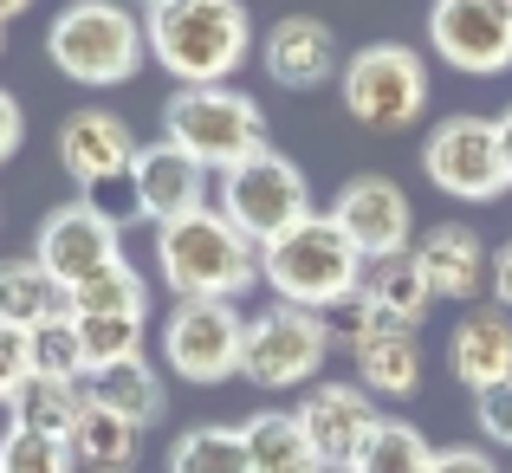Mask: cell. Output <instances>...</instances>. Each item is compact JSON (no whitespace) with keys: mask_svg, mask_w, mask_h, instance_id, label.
<instances>
[{"mask_svg":"<svg viewBox=\"0 0 512 473\" xmlns=\"http://www.w3.org/2000/svg\"><path fill=\"white\" fill-rule=\"evenodd\" d=\"M428 46L467 78L512 72V0H435Z\"/></svg>","mask_w":512,"mask_h":473,"instance_id":"obj_12","label":"cell"},{"mask_svg":"<svg viewBox=\"0 0 512 473\" xmlns=\"http://www.w3.org/2000/svg\"><path fill=\"white\" fill-rule=\"evenodd\" d=\"M85 396L104 402V409H117L124 422H137V428H156V422H163V409H169V389H163V376H156L150 357H124V363L91 370L85 376Z\"/></svg>","mask_w":512,"mask_h":473,"instance_id":"obj_22","label":"cell"},{"mask_svg":"<svg viewBox=\"0 0 512 473\" xmlns=\"http://www.w3.org/2000/svg\"><path fill=\"white\" fill-rule=\"evenodd\" d=\"M344 111L350 124L376 130V137H396V130H415V117L428 111V65L415 46H363L344 59L338 72Z\"/></svg>","mask_w":512,"mask_h":473,"instance_id":"obj_6","label":"cell"},{"mask_svg":"<svg viewBox=\"0 0 512 473\" xmlns=\"http://www.w3.org/2000/svg\"><path fill=\"white\" fill-rule=\"evenodd\" d=\"M422 175L454 201H500L506 195V156H500V124L493 117H441L422 143Z\"/></svg>","mask_w":512,"mask_h":473,"instance_id":"obj_9","label":"cell"},{"mask_svg":"<svg viewBox=\"0 0 512 473\" xmlns=\"http://www.w3.org/2000/svg\"><path fill=\"white\" fill-rule=\"evenodd\" d=\"M72 312H143L150 318V279L124 260V266H111V273L85 279V286L72 292Z\"/></svg>","mask_w":512,"mask_h":473,"instance_id":"obj_31","label":"cell"},{"mask_svg":"<svg viewBox=\"0 0 512 473\" xmlns=\"http://www.w3.org/2000/svg\"><path fill=\"white\" fill-rule=\"evenodd\" d=\"M448 370H454V383H467L474 396L512 383V312L506 305H480V312H467L454 324Z\"/></svg>","mask_w":512,"mask_h":473,"instance_id":"obj_18","label":"cell"},{"mask_svg":"<svg viewBox=\"0 0 512 473\" xmlns=\"http://www.w3.org/2000/svg\"><path fill=\"white\" fill-rule=\"evenodd\" d=\"M350 357H357V383L370 396H409V389H422V344H415L409 324L363 318V331L350 337Z\"/></svg>","mask_w":512,"mask_h":473,"instance_id":"obj_20","label":"cell"},{"mask_svg":"<svg viewBox=\"0 0 512 473\" xmlns=\"http://www.w3.org/2000/svg\"><path fill=\"white\" fill-rule=\"evenodd\" d=\"M0 473H78V454L33 428H7L0 435Z\"/></svg>","mask_w":512,"mask_h":473,"instance_id":"obj_32","label":"cell"},{"mask_svg":"<svg viewBox=\"0 0 512 473\" xmlns=\"http://www.w3.org/2000/svg\"><path fill=\"white\" fill-rule=\"evenodd\" d=\"M428 473H500V461H493L487 448H435V461H428Z\"/></svg>","mask_w":512,"mask_h":473,"instance_id":"obj_35","label":"cell"},{"mask_svg":"<svg viewBox=\"0 0 512 473\" xmlns=\"http://www.w3.org/2000/svg\"><path fill=\"white\" fill-rule=\"evenodd\" d=\"M487 286H493V299L512 312V247H500L493 253V273H487Z\"/></svg>","mask_w":512,"mask_h":473,"instance_id":"obj_37","label":"cell"},{"mask_svg":"<svg viewBox=\"0 0 512 473\" xmlns=\"http://www.w3.org/2000/svg\"><path fill=\"white\" fill-rule=\"evenodd\" d=\"M143 331H150L143 312H78V344H85L91 370L124 363V357H143Z\"/></svg>","mask_w":512,"mask_h":473,"instance_id":"obj_29","label":"cell"},{"mask_svg":"<svg viewBox=\"0 0 512 473\" xmlns=\"http://www.w3.org/2000/svg\"><path fill=\"white\" fill-rule=\"evenodd\" d=\"M474 415H480V435H487L493 448L512 454V383L487 389V396H474Z\"/></svg>","mask_w":512,"mask_h":473,"instance_id":"obj_34","label":"cell"},{"mask_svg":"<svg viewBox=\"0 0 512 473\" xmlns=\"http://www.w3.org/2000/svg\"><path fill=\"white\" fill-rule=\"evenodd\" d=\"M137 7H150V0H137Z\"/></svg>","mask_w":512,"mask_h":473,"instance_id":"obj_42","label":"cell"},{"mask_svg":"<svg viewBox=\"0 0 512 473\" xmlns=\"http://www.w3.org/2000/svg\"><path fill=\"white\" fill-rule=\"evenodd\" d=\"M137 150L143 143L130 137V124L117 111H104V104H85V111H72L59 124V162L78 188H104L117 175H130L137 169Z\"/></svg>","mask_w":512,"mask_h":473,"instance_id":"obj_15","label":"cell"},{"mask_svg":"<svg viewBox=\"0 0 512 473\" xmlns=\"http://www.w3.org/2000/svg\"><path fill=\"white\" fill-rule=\"evenodd\" d=\"M260 65H266V78H273L279 91H318V85H331V78L344 72L338 33H331L325 20H312V13H286V20L266 26Z\"/></svg>","mask_w":512,"mask_h":473,"instance_id":"obj_16","label":"cell"},{"mask_svg":"<svg viewBox=\"0 0 512 473\" xmlns=\"http://www.w3.org/2000/svg\"><path fill=\"white\" fill-rule=\"evenodd\" d=\"M26 376H33V337L13 331V324H0V409L20 396Z\"/></svg>","mask_w":512,"mask_h":473,"instance_id":"obj_33","label":"cell"},{"mask_svg":"<svg viewBox=\"0 0 512 473\" xmlns=\"http://www.w3.org/2000/svg\"><path fill=\"white\" fill-rule=\"evenodd\" d=\"M363 253L331 214H305L292 234L260 247V279L273 286L279 305H305V312H338L363 286Z\"/></svg>","mask_w":512,"mask_h":473,"instance_id":"obj_3","label":"cell"},{"mask_svg":"<svg viewBox=\"0 0 512 473\" xmlns=\"http://www.w3.org/2000/svg\"><path fill=\"white\" fill-rule=\"evenodd\" d=\"M221 214L240 227L247 240H279L292 234V227L312 214V188H305V169L292 156L279 150H260L247 162H234V169L221 175Z\"/></svg>","mask_w":512,"mask_h":473,"instance_id":"obj_8","label":"cell"},{"mask_svg":"<svg viewBox=\"0 0 512 473\" xmlns=\"http://www.w3.org/2000/svg\"><path fill=\"white\" fill-rule=\"evenodd\" d=\"M331 221L350 234V247L363 260H389V253H409V234H415V208L389 175H350L338 188V208Z\"/></svg>","mask_w":512,"mask_h":473,"instance_id":"obj_13","label":"cell"},{"mask_svg":"<svg viewBox=\"0 0 512 473\" xmlns=\"http://www.w3.org/2000/svg\"><path fill=\"white\" fill-rule=\"evenodd\" d=\"M331 357V324L325 312L305 305H266L247 318V350H240V376L253 389H312Z\"/></svg>","mask_w":512,"mask_h":473,"instance_id":"obj_7","label":"cell"},{"mask_svg":"<svg viewBox=\"0 0 512 473\" xmlns=\"http://www.w3.org/2000/svg\"><path fill=\"white\" fill-rule=\"evenodd\" d=\"M46 59H52V72H65L85 91L130 85L143 72V59H150L143 13L130 0H72L46 26Z\"/></svg>","mask_w":512,"mask_h":473,"instance_id":"obj_4","label":"cell"},{"mask_svg":"<svg viewBox=\"0 0 512 473\" xmlns=\"http://www.w3.org/2000/svg\"><path fill=\"white\" fill-rule=\"evenodd\" d=\"M163 137L188 150L201 169H234V162L273 150L266 143V111L234 85H182L163 104Z\"/></svg>","mask_w":512,"mask_h":473,"instance_id":"obj_5","label":"cell"},{"mask_svg":"<svg viewBox=\"0 0 512 473\" xmlns=\"http://www.w3.org/2000/svg\"><path fill=\"white\" fill-rule=\"evenodd\" d=\"M26 337H33V376H59V383H85L91 376L85 344H78V312L39 324V331H26Z\"/></svg>","mask_w":512,"mask_h":473,"instance_id":"obj_30","label":"cell"},{"mask_svg":"<svg viewBox=\"0 0 512 473\" xmlns=\"http://www.w3.org/2000/svg\"><path fill=\"white\" fill-rule=\"evenodd\" d=\"M33 0H0V20H13V13H26Z\"/></svg>","mask_w":512,"mask_h":473,"instance_id":"obj_39","label":"cell"},{"mask_svg":"<svg viewBox=\"0 0 512 473\" xmlns=\"http://www.w3.org/2000/svg\"><path fill=\"white\" fill-rule=\"evenodd\" d=\"M52 318H72V292L26 253V260H0V324L13 331H39Z\"/></svg>","mask_w":512,"mask_h":473,"instance_id":"obj_23","label":"cell"},{"mask_svg":"<svg viewBox=\"0 0 512 473\" xmlns=\"http://www.w3.org/2000/svg\"><path fill=\"white\" fill-rule=\"evenodd\" d=\"M156 273L175 299H240L260 286V240H247L221 208H195L156 227Z\"/></svg>","mask_w":512,"mask_h":473,"instance_id":"obj_2","label":"cell"},{"mask_svg":"<svg viewBox=\"0 0 512 473\" xmlns=\"http://www.w3.org/2000/svg\"><path fill=\"white\" fill-rule=\"evenodd\" d=\"M26 143V111L13 104V91H0V162Z\"/></svg>","mask_w":512,"mask_h":473,"instance_id":"obj_36","label":"cell"},{"mask_svg":"<svg viewBox=\"0 0 512 473\" xmlns=\"http://www.w3.org/2000/svg\"><path fill=\"white\" fill-rule=\"evenodd\" d=\"M169 473H253V448L234 422H201L175 441Z\"/></svg>","mask_w":512,"mask_h":473,"instance_id":"obj_27","label":"cell"},{"mask_svg":"<svg viewBox=\"0 0 512 473\" xmlns=\"http://www.w3.org/2000/svg\"><path fill=\"white\" fill-rule=\"evenodd\" d=\"M299 422H305V435H312L318 461H325V467H350L363 454V441L383 428V409L370 402L363 383H312L305 402H299Z\"/></svg>","mask_w":512,"mask_h":473,"instance_id":"obj_14","label":"cell"},{"mask_svg":"<svg viewBox=\"0 0 512 473\" xmlns=\"http://www.w3.org/2000/svg\"><path fill=\"white\" fill-rule=\"evenodd\" d=\"M428 461H435V448H428L422 428L383 415V428L363 441V454L350 461V473H428Z\"/></svg>","mask_w":512,"mask_h":473,"instance_id":"obj_28","label":"cell"},{"mask_svg":"<svg viewBox=\"0 0 512 473\" xmlns=\"http://www.w3.org/2000/svg\"><path fill=\"white\" fill-rule=\"evenodd\" d=\"M325 473H350V467H325Z\"/></svg>","mask_w":512,"mask_h":473,"instance_id":"obj_41","label":"cell"},{"mask_svg":"<svg viewBox=\"0 0 512 473\" xmlns=\"http://www.w3.org/2000/svg\"><path fill=\"white\" fill-rule=\"evenodd\" d=\"M143 39L175 85H227L253 59V13L240 0H150Z\"/></svg>","mask_w":512,"mask_h":473,"instance_id":"obj_1","label":"cell"},{"mask_svg":"<svg viewBox=\"0 0 512 473\" xmlns=\"http://www.w3.org/2000/svg\"><path fill=\"white\" fill-rule=\"evenodd\" d=\"M137 435H143L137 422H124L117 409H104V402L85 396V415H78V428H72L65 448H72L78 467H91V473H130V461H137Z\"/></svg>","mask_w":512,"mask_h":473,"instance_id":"obj_25","label":"cell"},{"mask_svg":"<svg viewBox=\"0 0 512 473\" xmlns=\"http://www.w3.org/2000/svg\"><path fill=\"white\" fill-rule=\"evenodd\" d=\"M409 253H415V266H422V279H428V292H435V299H461L467 305L480 286H487V273H493L487 240H480L474 227H461V221L428 227Z\"/></svg>","mask_w":512,"mask_h":473,"instance_id":"obj_19","label":"cell"},{"mask_svg":"<svg viewBox=\"0 0 512 473\" xmlns=\"http://www.w3.org/2000/svg\"><path fill=\"white\" fill-rule=\"evenodd\" d=\"M357 299H363V312H370V318L422 331V318H428V305H435V292H428V279H422V266H415V253H389V260H370V266H363Z\"/></svg>","mask_w":512,"mask_h":473,"instance_id":"obj_21","label":"cell"},{"mask_svg":"<svg viewBox=\"0 0 512 473\" xmlns=\"http://www.w3.org/2000/svg\"><path fill=\"white\" fill-rule=\"evenodd\" d=\"M13 428H33V435L72 441L78 415H85V383H59V376H26L20 396L7 402Z\"/></svg>","mask_w":512,"mask_h":473,"instance_id":"obj_26","label":"cell"},{"mask_svg":"<svg viewBox=\"0 0 512 473\" xmlns=\"http://www.w3.org/2000/svg\"><path fill=\"white\" fill-rule=\"evenodd\" d=\"M493 124H500V156H506V182H512V104L493 117Z\"/></svg>","mask_w":512,"mask_h":473,"instance_id":"obj_38","label":"cell"},{"mask_svg":"<svg viewBox=\"0 0 512 473\" xmlns=\"http://www.w3.org/2000/svg\"><path fill=\"white\" fill-rule=\"evenodd\" d=\"M33 260L46 266V273L59 279L65 292H78L85 279H98V273H111V266H124V227L104 221V214L91 208L85 195H78V201H65V208H52L46 221H39Z\"/></svg>","mask_w":512,"mask_h":473,"instance_id":"obj_11","label":"cell"},{"mask_svg":"<svg viewBox=\"0 0 512 473\" xmlns=\"http://www.w3.org/2000/svg\"><path fill=\"white\" fill-rule=\"evenodd\" d=\"M240 350H247V318L234 299H175L163 318V357L182 383H227L240 376Z\"/></svg>","mask_w":512,"mask_h":473,"instance_id":"obj_10","label":"cell"},{"mask_svg":"<svg viewBox=\"0 0 512 473\" xmlns=\"http://www.w3.org/2000/svg\"><path fill=\"white\" fill-rule=\"evenodd\" d=\"M0 46H7V20H0Z\"/></svg>","mask_w":512,"mask_h":473,"instance_id":"obj_40","label":"cell"},{"mask_svg":"<svg viewBox=\"0 0 512 473\" xmlns=\"http://www.w3.org/2000/svg\"><path fill=\"white\" fill-rule=\"evenodd\" d=\"M240 435H247L253 448V473H325V461H318L312 435H305L299 409H260L240 422Z\"/></svg>","mask_w":512,"mask_h":473,"instance_id":"obj_24","label":"cell"},{"mask_svg":"<svg viewBox=\"0 0 512 473\" xmlns=\"http://www.w3.org/2000/svg\"><path fill=\"white\" fill-rule=\"evenodd\" d=\"M137 201H143V221L169 227V221H182V214L208 208V169L163 137V143H150V150H137Z\"/></svg>","mask_w":512,"mask_h":473,"instance_id":"obj_17","label":"cell"}]
</instances>
